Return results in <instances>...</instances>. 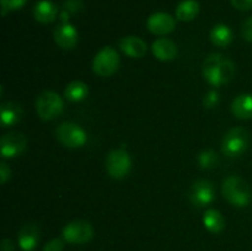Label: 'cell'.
I'll return each mask as SVG.
<instances>
[{
  "mask_svg": "<svg viewBox=\"0 0 252 251\" xmlns=\"http://www.w3.org/2000/svg\"><path fill=\"white\" fill-rule=\"evenodd\" d=\"M230 1L231 5L240 11H248L252 9V0H230Z\"/></svg>",
  "mask_w": 252,
  "mask_h": 251,
  "instance_id": "f1b7e54d",
  "label": "cell"
},
{
  "mask_svg": "<svg viewBox=\"0 0 252 251\" xmlns=\"http://www.w3.org/2000/svg\"><path fill=\"white\" fill-rule=\"evenodd\" d=\"M57 139L65 147L71 148H80L88 140L85 130L74 122H63L57 127L56 129Z\"/></svg>",
  "mask_w": 252,
  "mask_h": 251,
  "instance_id": "8992f818",
  "label": "cell"
},
{
  "mask_svg": "<svg viewBox=\"0 0 252 251\" xmlns=\"http://www.w3.org/2000/svg\"><path fill=\"white\" fill-rule=\"evenodd\" d=\"M132 169V157L125 149L111 150L106 159V170L113 179H123Z\"/></svg>",
  "mask_w": 252,
  "mask_h": 251,
  "instance_id": "5b68a950",
  "label": "cell"
},
{
  "mask_svg": "<svg viewBox=\"0 0 252 251\" xmlns=\"http://www.w3.org/2000/svg\"><path fill=\"white\" fill-rule=\"evenodd\" d=\"M10 176H11V169L7 166L6 162L1 161L0 162V182H1L2 185L6 184L7 180L10 179Z\"/></svg>",
  "mask_w": 252,
  "mask_h": 251,
  "instance_id": "f546056e",
  "label": "cell"
},
{
  "mask_svg": "<svg viewBox=\"0 0 252 251\" xmlns=\"http://www.w3.org/2000/svg\"><path fill=\"white\" fill-rule=\"evenodd\" d=\"M223 196L233 206L243 208L251 202V188L248 182L239 176H230L223 182Z\"/></svg>",
  "mask_w": 252,
  "mask_h": 251,
  "instance_id": "6da1fadb",
  "label": "cell"
},
{
  "mask_svg": "<svg viewBox=\"0 0 252 251\" xmlns=\"http://www.w3.org/2000/svg\"><path fill=\"white\" fill-rule=\"evenodd\" d=\"M22 107L16 102H2L0 106V122L1 127L6 128L14 126L21 120Z\"/></svg>",
  "mask_w": 252,
  "mask_h": 251,
  "instance_id": "2e32d148",
  "label": "cell"
},
{
  "mask_svg": "<svg viewBox=\"0 0 252 251\" xmlns=\"http://www.w3.org/2000/svg\"><path fill=\"white\" fill-rule=\"evenodd\" d=\"M199 14V4L197 0H184L176 7V17L180 21H192Z\"/></svg>",
  "mask_w": 252,
  "mask_h": 251,
  "instance_id": "44dd1931",
  "label": "cell"
},
{
  "mask_svg": "<svg viewBox=\"0 0 252 251\" xmlns=\"http://www.w3.org/2000/svg\"><path fill=\"white\" fill-rule=\"evenodd\" d=\"M231 112L240 120L252 118V95L243 94L234 98L233 103H231Z\"/></svg>",
  "mask_w": 252,
  "mask_h": 251,
  "instance_id": "ac0fdd59",
  "label": "cell"
},
{
  "mask_svg": "<svg viewBox=\"0 0 252 251\" xmlns=\"http://www.w3.org/2000/svg\"><path fill=\"white\" fill-rule=\"evenodd\" d=\"M94 230L90 223L85 220H74L71 223L66 224L65 228L63 229V238L64 240L70 244H85L93 239Z\"/></svg>",
  "mask_w": 252,
  "mask_h": 251,
  "instance_id": "52a82bcc",
  "label": "cell"
},
{
  "mask_svg": "<svg viewBox=\"0 0 252 251\" xmlns=\"http://www.w3.org/2000/svg\"><path fill=\"white\" fill-rule=\"evenodd\" d=\"M39 240V229L36 224H25L19 231V246L22 251H33Z\"/></svg>",
  "mask_w": 252,
  "mask_h": 251,
  "instance_id": "5bb4252c",
  "label": "cell"
},
{
  "mask_svg": "<svg viewBox=\"0 0 252 251\" xmlns=\"http://www.w3.org/2000/svg\"><path fill=\"white\" fill-rule=\"evenodd\" d=\"M81 6H83V4H81L80 0H66L65 4H64L63 11L68 12V14L70 15L74 14V12L80 11Z\"/></svg>",
  "mask_w": 252,
  "mask_h": 251,
  "instance_id": "4316f807",
  "label": "cell"
},
{
  "mask_svg": "<svg viewBox=\"0 0 252 251\" xmlns=\"http://www.w3.org/2000/svg\"><path fill=\"white\" fill-rule=\"evenodd\" d=\"M235 64L230 59H224L216 69L204 73L203 76L211 85L213 86H220L223 84L229 83L231 79L235 75Z\"/></svg>",
  "mask_w": 252,
  "mask_h": 251,
  "instance_id": "30bf717a",
  "label": "cell"
},
{
  "mask_svg": "<svg viewBox=\"0 0 252 251\" xmlns=\"http://www.w3.org/2000/svg\"><path fill=\"white\" fill-rule=\"evenodd\" d=\"M64 249V241L62 239L56 238L53 240L48 241V243L44 245L43 251H63Z\"/></svg>",
  "mask_w": 252,
  "mask_h": 251,
  "instance_id": "83f0119b",
  "label": "cell"
},
{
  "mask_svg": "<svg viewBox=\"0 0 252 251\" xmlns=\"http://www.w3.org/2000/svg\"><path fill=\"white\" fill-rule=\"evenodd\" d=\"M37 115L44 121H51L59 117L64 111V102L61 96L51 90L39 94L36 101Z\"/></svg>",
  "mask_w": 252,
  "mask_h": 251,
  "instance_id": "3957f363",
  "label": "cell"
},
{
  "mask_svg": "<svg viewBox=\"0 0 252 251\" xmlns=\"http://www.w3.org/2000/svg\"><path fill=\"white\" fill-rule=\"evenodd\" d=\"M217 162H218V157H217L216 152H213V150L208 149L199 153L198 164L202 169H212V167L216 166Z\"/></svg>",
  "mask_w": 252,
  "mask_h": 251,
  "instance_id": "603a6c76",
  "label": "cell"
},
{
  "mask_svg": "<svg viewBox=\"0 0 252 251\" xmlns=\"http://www.w3.org/2000/svg\"><path fill=\"white\" fill-rule=\"evenodd\" d=\"M58 7L51 0H41L33 7V16L41 24H49L57 19Z\"/></svg>",
  "mask_w": 252,
  "mask_h": 251,
  "instance_id": "e0dca14e",
  "label": "cell"
},
{
  "mask_svg": "<svg viewBox=\"0 0 252 251\" xmlns=\"http://www.w3.org/2000/svg\"><path fill=\"white\" fill-rule=\"evenodd\" d=\"M27 144L25 134L20 132H10L0 139V153L4 159H12L21 154Z\"/></svg>",
  "mask_w": 252,
  "mask_h": 251,
  "instance_id": "ba28073f",
  "label": "cell"
},
{
  "mask_svg": "<svg viewBox=\"0 0 252 251\" xmlns=\"http://www.w3.org/2000/svg\"><path fill=\"white\" fill-rule=\"evenodd\" d=\"M64 95H65L66 100L71 101V102H80V101L85 100L88 97L89 88L83 81H71L66 85Z\"/></svg>",
  "mask_w": 252,
  "mask_h": 251,
  "instance_id": "7402d4cb",
  "label": "cell"
},
{
  "mask_svg": "<svg viewBox=\"0 0 252 251\" xmlns=\"http://www.w3.org/2000/svg\"><path fill=\"white\" fill-rule=\"evenodd\" d=\"M219 98H220V96H219L218 91L217 90L208 91L203 98V106L206 108H208V110L214 108L219 103Z\"/></svg>",
  "mask_w": 252,
  "mask_h": 251,
  "instance_id": "d4e9b609",
  "label": "cell"
},
{
  "mask_svg": "<svg viewBox=\"0 0 252 251\" xmlns=\"http://www.w3.org/2000/svg\"><path fill=\"white\" fill-rule=\"evenodd\" d=\"M241 34L245 41L252 42V16L244 21L243 26H241Z\"/></svg>",
  "mask_w": 252,
  "mask_h": 251,
  "instance_id": "484cf974",
  "label": "cell"
},
{
  "mask_svg": "<svg viewBox=\"0 0 252 251\" xmlns=\"http://www.w3.org/2000/svg\"><path fill=\"white\" fill-rule=\"evenodd\" d=\"M53 37L56 43L63 49H73L79 39L78 30L69 22H62L58 25L54 30Z\"/></svg>",
  "mask_w": 252,
  "mask_h": 251,
  "instance_id": "7c38bea8",
  "label": "cell"
},
{
  "mask_svg": "<svg viewBox=\"0 0 252 251\" xmlns=\"http://www.w3.org/2000/svg\"><path fill=\"white\" fill-rule=\"evenodd\" d=\"M204 228L213 234H219L225 228V219L217 209H207L203 214Z\"/></svg>",
  "mask_w": 252,
  "mask_h": 251,
  "instance_id": "d6986e66",
  "label": "cell"
},
{
  "mask_svg": "<svg viewBox=\"0 0 252 251\" xmlns=\"http://www.w3.org/2000/svg\"><path fill=\"white\" fill-rule=\"evenodd\" d=\"M0 246H1L2 251H14V243L10 239H4Z\"/></svg>",
  "mask_w": 252,
  "mask_h": 251,
  "instance_id": "4dcf8cb0",
  "label": "cell"
},
{
  "mask_svg": "<svg viewBox=\"0 0 252 251\" xmlns=\"http://www.w3.org/2000/svg\"><path fill=\"white\" fill-rule=\"evenodd\" d=\"M153 54L159 61L167 62L172 61L177 56V47L171 39L169 38H158L154 41L152 46Z\"/></svg>",
  "mask_w": 252,
  "mask_h": 251,
  "instance_id": "9a60e30c",
  "label": "cell"
},
{
  "mask_svg": "<svg viewBox=\"0 0 252 251\" xmlns=\"http://www.w3.org/2000/svg\"><path fill=\"white\" fill-rule=\"evenodd\" d=\"M120 56L112 47H103L98 53L96 54L93 61V70L98 76L113 75L120 68Z\"/></svg>",
  "mask_w": 252,
  "mask_h": 251,
  "instance_id": "277c9868",
  "label": "cell"
},
{
  "mask_svg": "<svg viewBox=\"0 0 252 251\" xmlns=\"http://www.w3.org/2000/svg\"><path fill=\"white\" fill-rule=\"evenodd\" d=\"M189 198L197 207H206L211 204L216 198L213 182L208 181V180L196 181L189 189Z\"/></svg>",
  "mask_w": 252,
  "mask_h": 251,
  "instance_id": "9c48e42d",
  "label": "cell"
},
{
  "mask_svg": "<svg viewBox=\"0 0 252 251\" xmlns=\"http://www.w3.org/2000/svg\"><path fill=\"white\" fill-rule=\"evenodd\" d=\"M120 49L130 58H143L147 53L148 46L138 37L126 36L120 41Z\"/></svg>",
  "mask_w": 252,
  "mask_h": 251,
  "instance_id": "4fadbf2b",
  "label": "cell"
},
{
  "mask_svg": "<svg viewBox=\"0 0 252 251\" xmlns=\"http://www.w3.org/2000/svg\"><path fill=\"white\" fill-rule=\"evenodd\" d=\"M250 134L245 128L236 127L229 130L221 142V150L229 157H238L248 150Z\"/></svg>",
  "mask_w": 252,
  "mask_h": 251,
  "instance_id": "7a4b0ae2",
  "label": "cell"
},
{
  "mask_svg": "<svg viewBox=\"0 0 252 251\" xmlns=\"http://www.w3.org/2000/svg\"><path fill=\"white\" fill-rule=\"evenodd\" d=\"M27 0H0L1 4V15L5 16L6 12L20 10L26 5Z\"/></svg>",
  "mask_w": 252,
  "mask_h": 251,
  "instance_id": "cb8c5ba5",
  "label": "cell"
},
{
  "mask_svg": "<svg viewBox=\"0 0 252 251\" xmlns=\"http://www.w3.org/2000/svg\"><path fill=\"white\" fill-rule=\"evenodd\" d=\"M233 31L225 24H217L211 31V41L217 47L224 48V47L229 46L233 42Z\"/></svg>",
  "mask_w": 252,
  "mask_h": 251,
  "instance_id": "ffe728a7",
  "label": "cell"
},
{
  "mask_svg": "<svg viewBox=\"0 0 252 251\" xmlns=\"http://www.w3.org/2000/svg\"><path fill=\"white\" fill-rule=\"evenodd\" d=\"M176 26L174 17L166 12H155L147 20V27L155 36H165L171 33Z\"/></svg>",
  "mask_w": 252,
  "mask_h": 251,
  "instance_id": "8fae6325",
  "label": "cell"
}]
</instances>
